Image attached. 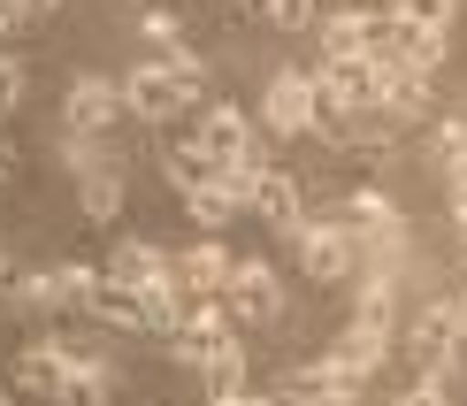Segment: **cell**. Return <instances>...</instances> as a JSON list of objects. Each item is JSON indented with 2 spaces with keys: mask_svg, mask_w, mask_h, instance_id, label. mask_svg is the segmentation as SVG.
Wrapping results in <instances>:
<instances>
[{
  "mask_svg": "<svg viewBox=\"0 0 467 406\" xmlns=\"http://www.w3.org/2000/svg\"><path fill=\"white\" fill-rule=\"evenodd\" d=\"M245 215H261L268 230H299V223H306V192H299V177H284V169H253V184H245Z\"/></svg>",
  "mask_w": 467,
  "mask_h": 406,
  "instance_id": "cell-11",
  "label": "cell"
},
{
  "mask_svg": "<svg viewBox=\"0 0 467 406\" xmlns=\"http://www.w3.org/2000/svg\"><path fill=\"white\" fill-rule=\"evenodd\" d=\"M24 85H31V77H24V62H16V54H0V123H8V115L24 108Z\"/></svg>",
  "mask_w": 467,
  "mask_h": 406,
  "instance_id": "cell-26",
  "label": "cell"
},
{
  "mask_svg": "<svg viewBox=\"0 0 467 406\" xmlns=\"http://www.w3.org/2000/svg\"><path fill=\"white\" fill-rule=\"evenodd\" d=\"M31 8H62V0H31Z\"/></svg>",
  "mask_w": 467,
  "mask_h": 406,
  "instance_id": "cell-32",
  "label": "cell"
},
{
  "mask_svg": "<svg viewBox=\"0 0 467 406\" xmlns=\"http://www.w3.org/2000/svg\"><path fill=\"white\" fill-rule=\"evenodd\" d=\"M0 406H8V391H0Z\"/></svg>",
  "mask_w": 467,
  "mask_h": 406,
  "instance_id": "cell-35",
  "label": "cell"
},
{
  "mask_svg": "<svg viewBox=\"0 0 467 406\" xmlns=\"http://www.w3.org/2000/svg\"><path fill=\"white\" fill-rule=\"evenodd\" d=\"M261 123L276 139H306L315 130V69H276L261 92Z\"/></svg>",
  "mask_w": 467,
  "mask_h": 406,
  "instance_id": "cell-10",
  "label": "cell"
},
{
  "mask_svg": "<svg viewBox=\"0 0 467 406\" xmlns=\"http://www.w3.org/2000/svg\"><path fill=\"white\" fill-rule=\"evenodd\" d=\"M123 200H130L123 169H108V177H85V184H77V215H85V223H115V215H123Z\"/></svg>",
  "mask_w": 467,
  "mask_h": 406,
  "instance_id": "cell-18",
  "label": "cell"
},
{
  "mask_svg": "<svg viewBox=\"0 0 467 406\" xmlns=\"http://www.w3.org/2000/svg\"><path fill=\"white\" fill-rule=\"evenodd\" d=\"M192 153H200L207 169H230V161H253V123L238 100H207L200 115H192Z\"/></svg>",
  "mask_w": 467,
  "mask_h": 406,
  "instance_id": "cell-6",
  "label": "cell"
},
{
  "mask_svg": "<svg viewBox=\"0 0 467 406\" xmlns=\"http://www.w3.org/2000/svg\"><path fill=\"white\" fill-rule=\"evenodd\" d=\"M460 345H467L460 299H430V307H421V315H414V330H406V345H399V353L414 360V369L430 376V383H444V376L460 369Z\"/></svg>",
  "mask_w": 467,
  "mask_h": 406,
  "instance_id": "cell-3",
  "label": "cell"
},
{
  "mask_svg": "<svg viewBox=\"0 0 467 406\" xmlns=\"http://www.w3.org/2000/svg\"><path fill=\"white\" fill-rule=\"evenodd\" d=\"M92 284H100V268L92 261H54V268H31V276H16L8 284V307L16 315H85V299H92Z\"/></svg>",
  "mask_w": 467,
  "mask_h": 406,
  "instance_id": "cell-2",
  "label": "cell"
},
{
  "mask_svg": "<svg viewBox=\"0 0 467 406\" xmlns=\"http://www.w3.org/2000/svg\"><path fill=\"white\" fill-rule=\"evenodd\" d=\"M383 360H391V330H376V322H345V330L322 345V369L345 376L353 391H368V383L383 376Z\"/></svg>",
  "mask_w": 467,
  "mask_h": 406,
  "instance_id": "cell-8",
  "label": "cell"
},
{
  "mask_svg": "<svg viewBox=\"0 0 467 406\" xmlns=\"http://www.w3.org/2000/svg\"><path fill=\"white\" fill-rule=\"evenodd\" d=\"M345 215H353V223H391L399 200H391L383 184H353V192H345Z\"/></svg>",
  "mask_w": 467,
  "mask_h": 406,
  "instance_id": "cell-23",
  "label": "cell"
},
{
  "mask_svg": "<svg viewBox=\"0 0 467 406\" xmlns=\"http://www.w3.org/2000/svg\"><path fill=\"white\" fill-rule=\"evenodd\" d=\"M0 284H8V254H0Z\"/></svg>",
  "mask_w": 467,
  "mask_h": 406,
  "instance_id": "cell-33",
  "label": "cell"
},
{
  "mask_svg": "<svg viewBox=\"0 0 467 406\" xmlns=\"http://www.w3.org/2000/svg\"><path fill=\"white\" fill-rule=\"evenodd\" d=\"M261 16H268L276 31H315V16H322V8H315V0H268Z\"/></svg>",
  "mask_w": 467,
  "mask_h": 406,
  "instance_id": "cell-25",
  "label": "cell"
},
{
  "mask_svg": "<svg viewBox=\"0 0 467 406\" xmlns=\"http://www.w3.org/2000/svg\"><path fill=\"white\" fill-rule=\"evenodd\" d=\"M62 161H69V177L85 184V177H108V169H123V153H115L108 139H77V130H62Z\"/></svg>",
  "mask_w": 467,
  "mask_h": 406,
  "instance_id": "cell-20",
  "label": "cell"
},
{
  "mask_svg": "<svg viewBox=\"0 0 467 406\" xmlns=\"http://www.w3.org/2000/svg\"><path fill=\"white\" fill-rule=\"evenodd\" d=\"M169 261H177V284H184L192 299H223V284H230V261H238V254H230L223 238H192L184 254H169Z\"/></svg>",
  "mask_w": 467,
  "mask_h": 406,
  "instance_id": "cell-13",
  "label": "cell"
},
{
  "mask_svg": "<svg viewBox=\"0 0 467 406\" xmlns=\"http://www.w3.org/2000/svg\"><path fill=\"white\" fill-rule=\"evenodd\" d=\"M200 383H207V406H215V399H238V391H253V360H245V345H238V338L207 345V353H200Z\"/></svg>",
  "mask_w": 467,
  "mask_h": 406,
  "instance_id": "cell-16",
  "label": "cell"
},
{
  "mask_svg": "<svg viewBox=\"0 0 467 406\" xmlns=\"http://www.w3.org/2000/svg\"><path fill=\"white\" fill-rule=\"evenodd\" d=\"M391 307H399V276H391V268H360L353 322H376V330H391Z\"/></svg>",
  "mask_w": 467,
  "mask_h": 406,
  "instance_id": "cell-19",
  "label": "cell"
},
{
  "mask_svg": "<svg viewBox=\"0 0 467 406\" xmlns=\"http://www.w3.org/2000/svg\"><path fill=\"white\" fill-rule=\"evenodd\" d=\"M452 223H460V238H467V177L452 184Z\"/></svg>",
  "mask_w": 467,
  "mask_h": 406,
  "instance_id": "cell-29",
  "label": "cell"
},
{
  "mask_svg": "<svg viewBox=\"0 0 467 406\" xmlns=\"http://www.w3.org/2000/svg\"><path fill=\"white\" fill-rule=\"evenodd\" d=\"M215 406H284L276 391H238V399H215Z\"/></svg>",
  "mask_w": 467,
  "mask_h": 406,
  "instance_id": "cell-28",
  "label": "cell"
},
{
  "mask_svg": "<svg viewBox=\"0 0 467 406\" xmlns=\"http://www.w3.org/2000/svg\"><path fill=\"white\" fill-rule=\"evenodd\" d=\"M115 123H123V85L100 77V69L69 77V92H62V130H77V139H108Z\"/></svg>",
  "mask_w": 467,
  "mask_h": 406,
  "instance_id": "cell-7",
  "label": "cell"
},
{
  "mask_svg": "<svg viewBox=\"0 0 467 406\" xmlns=\"http://www.w3.org/2000/svg\"><path fill=\"white\" fill-rule=\"evenodd\" d=\"M69 353H77V338L62 330H38L31 345H16V360H8V391H24V399H47L62 391V369H69Z\"/></svg>",
  "mask_w": 467,
  "mask_h": 406,
  "instance_id": "cell-9",
  "label": "cell"
},
{
  "mask_svg": "<svg viewBox=\"0 0 467 406\" xmlns=\"http://www.w3.org/2000/svg\"><path fill=\"white\" fill-rule=\"evenodd\" d=\"M460 322H467V284H460Z\"/></svg>",
  "mask_w": 467,
  "mask_h": 406,
  "instance_id": "cell-31",
  "label": "cell"
},
{
  "mask_svg": "<svg viewBox=\"0 0 467 406\" xmlns=\"http://www.w3.org/2000/svg\"><path fill=\"white\" fill-rule=\"evenodd\" d=\"M146 38L161 47V62H169V54H192V47H184V24H177L169 8H146Z\"/></svg>",
  "mask_w": 467,
  "mask_h": 406,
  "instance_id": "cell-24",
  "label": "cell"
},
{
  "mask_svg": "<svg viewBox=\"0 0 467 406\" xmlns=\"http://www.w3.org/2000/svg\"><path fill=\"white\" fill-rule=\"evenodd\" d=\"M322 24V62H353V54H376V16L368 8H329Z\"/></svg>",
  "mask_w": 467,
  "mask_h": 406,
  "instance_id": "cell-15",
  "label": "cell"
},
{
  "mask_svg": "<svg viewBox=\"0 0 467 406\" xmlns=\"http://www.w3.org/2000/svg\"><path fill=\"white\" fill-rule=\"evenodd\" d=\"M100 268H108L115 284H130L139 299H146V292H161V284H177V261H169V245H146V238H123Z\"/></svg>",
  "mask_w": 467,
  "mask_h": 406,
  "instance_id": "cell-12",
  "label": "cell"
},
{
  "mask_svg": "<svg viewBox=\"0 0 467 406\" xmlns=\"http://www.w3.org/2000/svg\"><path fill=\"white\" fill-rule=\"evenodd\" d=\"M8 177H16V153H8V146H0V184H8Z\"/></svg>",
  "mask_w": 467,
  "mask_h": 406,
  "instance_id": "cell-30",
  "label": "cell"
},
{
  "mask_svg": "<svg viewBox=\"0 0 467 406\" xmlns=\"http://www.w3.org/2000/svg\"><path fill=\"white\" fill-rule=\"evenodd\" d=\"M31 16H38V8H31V0H0V38H16V31H24V24H31Z\"/></svg>",
  "mask_w": 467,
  "mask_h": 406,
  "instance_id": "cell-27",
  "label": "cell"
},
{
  "mask_svg": "<svg viewBox=\"0 0 467 406\" xmlns=\"http://www.w3.org/2000/svg\"><path fill=\"white\" fill-rule=\"evenodd\" d=\"M123 8H146V0H123Z\"/></svg>",
  "mask_w": 467,
  "mask_h": 406,
  "instance_id": "cell-34",
  "label": "cell"
},
{
  "mask_svg": "<svg viewBox=\"0 0 467 406\" xmlns=\"http://www.w3.org/2000/svg\"><path fill=\"white\" fill-rule=\"evenodd\" d=\"M284 238H291V261H299L306 284H353L360 276V254H353V230H345V223L306 215L299 230H284Z\"/></svg>",
  "mask_w": 467,
  "mask_h": 406,
  "instance_id": "cell-4",
  "label": "cell"
},
{
  "mask_svg": "<svg viewBox=\"0 0 467 406\" xmlns=\"http://www.w3.org/2000/svg\"><path fill=\"white\" fill-rule=\"evenodd\" d=\"M85 315H92V322H108V330H146V299L130 292V284H115L108 268H100V284H92Z\"/></svg>",
  "mask_w": 467,
  "mask_h": 406,
  "instance_id": "cell-17",
  "label": "cell"
},
{
  "mask_svg": "<svg viewBox=\"0 0 467 406\" xmlns=\"http://www.w3.org/2000/svg\"><path fill=\"white\" fill-rule=\"evenodd\" d=\"M391 16L399 24H414V31H452V16H460V0H391Z\"/></svg>",
  "mask_w": 467,
  "mask_h": 406,
  "instance_id": "cell-22",
  "label": "cell"
},
{
  "mask_svg": "<svg viewBox=\"0 0 467 406\" xmlns=\"http://www.w3.org/2000/svg\"><path fill=\"white\" fill-rule=\"evenodd\" d=\"M223 307H230V322H238V330H253V322H276V315H284V276H276V261H261V254L230 261Z\"/></svg>",
  "mask_w": 467,
  "mask_h": 406,
  "instance_id": "cell-5",
  "label": "cell"
},
{
  "mask_svg": "<svg viewBox=\"0 0 467 406\" xmlns=\"http://www.w3.org/2000/svg\"><path fill=\"white\" fill-rule=\"evenodd\" d=\"M108 399H115V369H108V353L77 345L69 369H62V391H54V406H108Z\"/></svg>",
  "mask_w": 467,
  "mask_h": 406,
  "instance_id": "cell-14",
  "label": "cell"
},
{
  "mask_svg": "<svg viewBox=\"0 0 467 406\" xmlns=\"http://www.w3.org/2000/svg\"><path fill=\"white\" fill-rule=\"evenodd\" d=\"M115 85H123V115H139V123H177V115L200 100L207 62L200 54H169V62H139L130 77H115Z\"/></svg>",
  "mask_w": 467,
  "mask_h": 406,
  "instance_id": "cell-1",
  "label": "cell"
},
{
  "mask_svg": "<svg viewBox=\"0 0 467 406\" xmlns=\"http://www.w3.org/2000/svg\"><path fill=\"white\" fill-rule=\"evenodd\" d=\"M430 153H437V177H444V184L467 177V123H460V115L430 123Z\"/></svg>",
  "mask_w": 467,
  "mask_h": 406,
  "instance_id": "cell-21",
  "label": "cell"
}]
</instances>
